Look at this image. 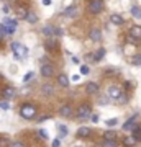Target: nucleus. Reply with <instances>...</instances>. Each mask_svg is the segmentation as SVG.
Wrapping results in <instances>:
<instances>
[{
	"label": "nucleus",
	"instance_id": "1",
	"mask_svg": "<svg viewBox=\"0 0 141 147\" xmlns=\"http://www.w3.org/2000/svg\"><path fill=\"white\" fill-rule=\"evenodd\" d=\"M38 110H36V106L35 105H23L20 108V115L21 118H25V119H33L35 116H36Z\"/></svg>",
	"mask_w": 141,
	"mask_h": 147
},
{
	"label": "nucleus",
	"instance_id": "2",
	"mask_svg": "<svg viewBox=\"0 0 141 147\" xmlns=\"http://www.w3.org/2000/svg\"><path fill=\"white\" fill-rule=\"evenodd\" d=\"M77 119H87L89 116H92V110H90V105H87V103H84V105L79 106V110H77Z\"/></svg>",
	"mask_w": 141,
	"mask_h": 147
},
{
	"label": "nucleus",
	"instance_id": "3",
	"mask_svg": "<svg viewBox=\"0 0 141 147\" xmlns=\"http://www.w3.org/2000/svg\"><path fill=\"white\" fill-rule=\"evenodd\" d=\"M104 10V2L102 0H90L89 2V11L92 15H99Z\"/></svg>",
	"mask_w": 141,
	"mask_h": 147
},
{
	"label": "nucleus",
	"instance_id": "4",
	"mask_svg": "<svg viewBox=\"0 0 141 147\" xmlns=\"http://www.w3.org/2000/svg\"><path fill=\"white\" fill-rule=\"evenodd\" d=\"M12 51L15 54V57H26V54H28L26 47L21 42H12Z\"/></svg>",
	"mask_w": 141,
	"mask_h": 147
},
{
	"label": "nucleus",
	"instance_id": "5",
	"mask_svg": "<svg viewBox=\"0 0 141 147\" xmlns=\"http://www.w3.org/2000/svg\"><path fill=\"white\" fill-rule=\"evenodd\" d=\"M2 26H3V30H5L7 34H13V33L16 31V26H18V25H16V21H15V20L5 18V20H3V25H2Z\"/></svg>",
	"mask_w": 141,
	"mask_h": 147
},
{
	"label": "nucleus",
	"instance_id": "6",
	"mask_svg": "<svg viewBox=\"0 0 141 147\" xmlns=\"http://www.w3.org/2000/svg\"><path fill=\"white\" fill-rule=\"evenodd\" d=\"M54 65L52 64H48V62H44V64H41V75L44 77V79H51L52 75H54Z\"/></svg>",
	"mask_w": 141,
	"mask_h": 147
},
{
	"label": "nucleus",
	"instance_id": "7",
	"mask_svg": "<svg viewBox=\"0 0 141 147\" xmlns=\"http://www.w3.org/2000/svg\"><path fill=\"white\" fill-rule=\"evenodd\" d=\"M58 47H59V44H58V41H56L54 38H48L46 41H44V49H46V51H49V53L58 51Z\"/></svg>",
	"mask_w": 141,
	"mask_h": 147
},
{
	"label": "nucleus",
	"instance_id": "8",
	"mask_svg": "<svg viewBox=\"0 0 141 147\" xmlns=\"http://www.w3.org/2000/svg\"><path fill=\"white\" fill-rule=\"evenodd\" d=\"M107 95H108L112 100H118L121 96V90L118 88V87H115V85H112V87H108V92H107Z\"/></svg>",
	"mask_w": 141,
	"mask_h": 147
},
{
	"label": "nucleus",
	"instance_id": "9",
	"mask_svg": "<svg viewBox=\"0 0 141 147\" xmlns=\"http://www.w3.org/2000/svg\"><path fill=\"white\" fill-rule=\"evenodd\" d=\"M85 92H87V95H97L100 92V85L95 82H89L85 85Z\"/></svg>",
	"mask_w": 141,
	"mask_h": 147
},
{
	"label": "nucleus",
	"instance_id": "10",
	"mask_svg": "<svg viewBox=\"0 0 141 147\" xmlns=\"http://www.w3.org/2000/svg\"><path fill=\"white\" fill-rule=\"evenodd\" d=\"M89 38H90V39H92L94 42H99V41H102V33H100L99 28H90Z\"/></svg>",
	"mask_w": 141,
	"mask_h": 147
},
{
	"label": "nucleus",
	"instance_id": "11",
	"mask_svg": "<svg viewBox=\"0 0 141 147\" xmlns=\"http://www.w3.org/2000/svg\"><path fill=\"white\" fill-rule=\"evenodd\" d=\"M136 127H138V124H136V116H133V118H130L123 124V131H135Z\"/></svg>",
	"mask_w": 141,
	"mask_h": 147
},
{
	"label": "nucleus",
	"instance_id": "12",
	"mask_svg": "<svg viewBox=\"0 0 141 147\" xmlns=\"http://www.w3.org/2000/svg\"><path fill=\"white\" fill-rule=\"evenodd\" d=\"M59 115L63 116V118H71V116H72V106L67 105V103L63 105L61 108H59Z\"/></svg>",
	"mask_w": 141,
	"mask_h": 147
},
{
	"label": "nucleus",
	"instance_id": "13",
	"mask_svg": "<svg viewBox=\"0 0 141 147\" xmlns=\"http://www.w3.org/2000/svg\"><path fill=\"white\" fill-rule=\"evenodd\" d=\"M15 93H16V90L13 88V87H10V85L2 90V96H3L5 100H8V98H13V96H15Z\"/></svg>",
	"mask_w": 141,
	"mask_h": 147
},
{
	"label": "nucleus",
	"instance_id": "14",
	"mask_svg": "<svg viewBox=\"0 0 141 147\" xmlns=\"http://www.w3.org/2000/svg\"><path fill=\"white\" fill-rule=\"evenodd\" d=\"M110 21H112L113 25H116V26H121V25L125 23V18L121 15H118V13H113V15H110Z\"/></svg>",
	"mask_w": 141,
	"mask_h": 147
},
{
	"label": "nucleus",
	"instance_id": "15",
	"mask_svg": "<svg viewBox=\"0 0 141 147\" xmlns=\"http://www.w3.org/2000/svg\"><path fill=\"white\" fill-rule=\"evenodd\" d=\"M90 134H92V131H90V127H87V126L79 127L77 132H76V136H77V137H89Z\"/></svg>",
	"mask_w": 141,
	"mask_h": 147
},
{
	"label": "nucleus",
	"instance_id": "16",
	"mask_svg": "<svg viewBox=\"0 0 141 147\" xmlns=\"http://www.w3.org/2000/svg\"><path fill=\"white\" fill-rule=\"evenodd\" d=\"M136 139H135V136H125L123 137V146L125 147H135L136 146Z\"/></svg>",
	"mask_w": 141,
	"mask_h": 147
},
{
	"label": "nucleus",
	"instance_id": "17",
	"mask_svg": "<svg viewBox=\"0 0 141 147\" xmlns=\"http://www.w3.org/2000/svg\"><path fill=\"white\" fill-rule=\"evenodd\" d=\"M130 36L135 38L136 41H140L141 39V26H133L130 30Z\"/></svg>",
	"mask_w": 141,
	"mask_h": 147
},
{
	"label": "nucleus",
	"instance_id": "18",
	"mask_svg": "<svg viewBox=\"0 0 141 147\" xmlns=\"http://www.w3.org/2000/svg\"><path fill=\"white\" fill-rule=\"evenodd\" d=\"M43 34L51 38L52 34H56V26H52V25H46V26L43 28Z\"/></svg>",
	"mask_w": 141,
	"mask_h": 147
},
{
	"label": "nucleus",
	"instance_id": "19",
	"mask_svg": "<svg viewBox=\"0 0 141 147\" xmlns=\"http://www.w3.org/2000/svg\"><path fill=\"white\" fill-rule=\"evenodd\" d=\"M58 84L61 87H69V77L66 74H59L58 75Z\"/></svg>",
	"mask_w": 141,
	"mask_h": 147
},
{
	"label": "nucleus",
	"instance_id": "20",
	"mask_svg": "<svg viewBox=\"0 0 141 147\" xmlns=\"http://www.w3.org/2000/svg\"><path fill=\"white\" fill-rule=\"evenodd\" d=\"M28 23H31V25H35V23H38V15L35 13V11H28V15H26L25 18Z\"/></svg>",
	"mask_w": 141,
	"mask_h": 147
},
{
	"label": "nucleus",
	"instance_id": "21",
	"mask_svg": "<svg viewBox=\"0 0 141 147\" xmlns=\"http://www.w3.org/2000/svg\"><path fill=\"white\" fill-rule=\"evenodd\" d=\"M104 56H105V49H104V47H100L99 51L94 54V61H95V62H99V61L104 59Z\"/></svg>",
	"mask_w": 141,
	"mask_h": 147
},
{
	"label": "nucleus",
	"instance_id": "22",
	"mask_svg": "<svg viewBox=\"0 0 141 147\" xmlns=\"http://www.w3.org/2000/svg\"><path fill=\"white\" fill-rule=\"evenodd\" d=\"M104 137H105V141H116V132L107 131V132L104 134Z\"/></svg>",
	"mask_w": 141,
	"mask_h": 147
},
{
	"label": "nucleus",
	"instance_id": "23",
	"mask_svg": "<svg viewBox=\"0 0 141 147\" xmlns=\"http://www.w3.org/2000/svg\"><path fill=\"white\" fill-rule=\"evenodd\" d=\"M12 142L7 136H0V147H10Z\"/></svg>",
	"mask_w": 141,
	"mask_h": 147
},
{
	"label": "nucleus",
	"instance_id": "24",
	"mask_svg": "<svg viewBox=\"0 0 141 147\" xmlns=\"http://www.w3.org/2000/svg\"><path fill=\"white\" fill-rule=\"evenodd\" d=\"M16 15L20 16V18H26L28 10H26V8H23V7H18V8H16Z\"/></svg>",
	"mask_w": 141,
	"mask_h": 147
},
{
	"label": "nucleus",
	"instance_id": "25",
	"mask_svg": "<svg viewBox=\"0 0 141 147\" xmlns=\"http://www.w3.org/2000/svg\"><path fill=\"white\" fill-rule=\"evenodd\" d=\"M131 15L135 16V18H141V8L140 7H133L131 8Z\"/></svg>",
	"mask_w": 141,
	"mask_h": 147
},
{
	"label": "nucleus",
	"instance_id": "26",
	"mask_svg": "<svg viewBox=\"0 0 141 147\" xmlns=\"http://www.w3.org/2000/svg\"><path fill=\"white\" fill-rule=\"evenodd\" d=\"M131 64L133 65H141V54H136L131 57Z\"/></svg>",
	"mask_w": 141,
	"mask_h": 147
},
{
	"label": "nucleus",
	"instance_id": "27",
	"mask_svg": "<svg viewBox=\"0 0 141 147\" xmlns=\"http://www.w3.org/2000/svg\"><path fill=\"white\" fill-rule=\"evenodd\" d=\"M105 124H107L108 127H113V126H116V124H118V119H116V118H112V119H107V121H105Z\"/></svg>",
	"mask_w": 141,
	"mask_h": 147
},
{
	"label": "nucleus",
	"instance_id": "28",
	"mask_svg": "<svg viewBox=\"0 0 141 147\" xmlns=\"http://www.w3.org/2000/svg\"><path fill=\"white\" fill-rule=\"evenodd\" d=\"M133 136H135L136 141H141V126H138L135 131H133Z\"/></svg>",
	"mask_w": 141,
	"mask_h": 147
},
{
	"label": "nucleus",
	"instance_id": "29",
	"mask_svg": "<svg viewBox=\"0 0 141 147\" xmlns=\"http://www.w3.org/2000/svg\"><path fill=\"white\" fill-rule=\"evenodd\" d=\"M110 100H112V98H110L108 95H107V96H100L99 98V105H107V103H110Z\"/></svg>",
	"mask_w": 141,
	"mask_h": 147
},
{
	"label": "nucleus",
	"instance_id": "30",
	"mask_svg": "<svg viewBox=\"0 0 141 147\" xmlns=\"http://www.w3.org/2000/svg\"><path fill=\"white\" fill-rule=\"evenodd\" d=\"M43 93L46 95V96H51V95H52V88L49 87V85H44V87H43Z\"/></svg>",
	"mask_w": 141,
	"mask_h": 147
},
{
	"label": "nucleus",
	"instance_id": "31",
	"mask_svg": "<svg viewBox=\"0 0 141 147\" xmlns=\"http://www.w3.org/2000/svg\"><path fill=\"white\" fill-rule=\"evenodd\" d=\"M118 144H116V141H104V144H102V147H116Z\"/></svg>",
	"mask_w": 141,
	"mask_h": 147
},
{
	"label": "nucleus",
	"instance_id": "32",
	"mask_svg": "<svg viewBox=\"0 0 141 147\" xmlns=\"http://www.w3.org/2000/svg\"><path fill=\"white\" fill-rule=\"evenodd\" d=\"M0 108H2V110H8V108H10V103L7 100H0Z\"/></svg>",
	"mask_w": 141,
	"mask_h": 147
},
{
	"label": "nucleus",
	"instance_id": "33",
	"mask_svg": "<svg viewBox=\"0 0 141 147\" xmlns=\"http://www.w3.org/2000/svg\"><path fill=\"white\" fill-rule=\"evenodd\" d=\"M79 72H80V75H87V74L90 72V69L87 67V65H80V70H79Z\"/></svg>",
	"mask_w": 141,
	"mask_h": 147
},
{
	"label": "nucleus",
	"instance_id": "34",
	"mask_svg": "<svg viewBox=\"0 0 141 147\" xmlns=\"http://www.w3.org/2000/svg\"><path fill=\"white\" fill-rule=\"evenodd\" d=\"M74 13H76V7H69L67 10L64 11V15H66V16H69V15H74Z\"/></svg>",
	"mask_w": 141,
	"mask_h": 147
},
{
	"label": "nucleus",
	"instance_id": "35",
	"mask_svg": "<svg viewBox=\"0 0 141 147\" xmlns=\"http://www.w3.org/2000/svg\"><path fill=\"white\" fill-rule=\"evenodd\" d=\"M38 134H40V137H41V139H44V141L48 139V131H44V129H40V131H38Z\"/></svg>",
	"mask_w": 141,
	"mask_h": 147
},
{
	"label": "nucleus",
	"instance_id": "36",
	"mask_svg": "<svg viewBox=\"0 0 141 147\" xmlns=\"http://www.w3.org/2000/svg\"><path fill=\"white\" fill-rule=\"evenodd\" d=\"M59 131H61V137L67 136V129H66V126H59Z\"/></svg>",
	"mask_w": 141,
	"mask_h": 147
},
{
	"label": "nucleus",
	"instance_id": "37",
	"mask_svg": "<svg viewBox=\"0 0 141 147\" xmlns=\"http://www.w3.org/2000/svg\"><path fill=\"white\" fill-rule=\"evenodd\" d=\"M116 101H118V103H126V101H128V98H126V95H125V93H121V96H120V98H118Z\"/></svg>",
	"mask_w": 141,
	"mask_h": 147
},
{
	"label": "nucleus",
	"instance_id": "38",
	"mask_svg": "<svg viewBox=\"0 0 141 147\" xmlns=\"http://www.w3.org/2000/svg\"><path fill=\"white\" fill-rule=\"evenodd\" d=\"M46 119H51V115H46V116H40V118H38V123H43V121H46Z\"/></svg>",
	"mask_w": 141,
	"mask_h": 147
},
{
	"label": "nucleus",
	"instance_id": "39",
	"mask_svg": "<svg viewBox=\"0 0 141 147\" xmlns=\"http://www.w3.org/2000/svg\"><path fill=\"white\" fill-rule=\"evenodd\" d=\"M5 30H3V26H0V41H3V39H5Z\"/></svg>",
	"mask_w": 141,
	"mask_h": 147
},
{
	"label": "nucleus",
	"instance_id": "40",
	"mask_svg": "<svg viewBox=\"0 0 141 147\" xmlns=\"http://www.w3.org/2000/svg\"><path fill=\"white\" fill-rule=\"evenodd\" d=\"M30 79H33V72H28V74H26V75H25V79H23V82H28Z\"/></svg>",
	"mask_w": 141,
	"mask_h": 147
},
{
	"label": "nucleus",
	"instance_id": "41",
	"mask_svg": "<svg viewBox=\"0 0 141 147\" xmlns=\"http://www.w3.org/2000/svg\"><path fill=\"white\" fill-rule=\"evenodd\" d=\"M61 146V141H59V139H54V141H52V147H59Z\"/></svg>",
	"mask_w": 141,
	"mask_h": 147
},
{
	"label": "nucleus",
	"instance_id": "42",
	"mask_svg": "<svg viewBox=\"0 0 141 147\" xmlns=\"http://www.w3.org/2000/svg\"><path fill=\"white\" fill-rule=\"evenodd\" d=\"M10 147H25V146H23L21 142H12V146H10Z\"/></svg>",
	"mask_w": 141,
	"mask_h": 147
},
{
	"label": "nucleus",
	"instance_id": "43",
	"mask_svg": "<svg viewBox=\"0 0 141 147\" xmlns=\"http://www.w3.org/2000/svg\"><path fill=\"white\" fill-rule=\"evenodd\" d=\"M85 61H94V54H85Z\"/></svg>",
	"mask_w": 141,
	"mask_h": 147
},
{
	"label": "nucleus",
	"instance_id": "44",
	"mask_svg": "<svg viewBox=\"0 0 141 147\" xmlns=\"http://www.w3.org/2000/svg\"><path fill=\"white\" fill-rule=\"evenodd\" d=\"M115 69H107V75H115Z\"/></svg>",
	"mask_w": 141,
	"mask_h": 147
},
{
	"label": "nucleus",
	"instance_id": "45",
	"mask_svg": "<svg viewBox=\"0 0 141 147\" xmlns=\"http://www.w3.org/2000/svg\"><path fill=\"white\" fill-rule=\"evenodd\" d=\"M2 11H3V13H8V11H10V7H8V5H3V7H2Z\"/></svg>",
	"mask_w": 141,
	"mask_h": 147
},
{
	"label": "nucleus",
	"instance_id": "46",
	"mask_svg": "<svg viewBox=\"0 0 141 147\" xmlns=\"http://www.w3.org/2000/svg\"><path fill=\"white\" fill-rule=\"evenodd\" d=\"M90 118H92V121H94V123H99V115H92Z\"/></svg>",
	"mask_w": 141,
	"mask_h": 147
},
{
	"label": "nucleus",
	"instance_id": "47",
	"mask_svg": "<svg viewBox=\"0 0 141 147\" xmlns=\"http://www.w3.org/2000/svg\"><path fill=\"white\" fill-rule=\"evenodd\" d=\"M125 88H126V90L131 88V82H125Z\"/></svg>",
	"mask_w": 141,
	"mask_h": 147
},
{
	"label": "nucleus",
	"instance_id": "48",
	"mask_svg": "<svg viewBox=\"0 0 141 147\" xmlns=\"http://www.w3.org/2000/svg\"><path fill=\"white\" fill-rule=\"evenodd\" d=\"M43 5H51V0H43Z\"/></svg>",
	"mask_w": 141,
	"mask_h": 147
},
{
	"label": "nucleus",
	"instance_id": "49",
	"mask_svg": "<svg viewBox=\"0 0 141 147\" xmlns=\"http://www.w3.org/2000/svg\"><path fill=\"white\" fill-rule=\"evenodd\" d=\"M77 147H80V146H77Z\"/></svg>",
	"mask_w": 141,
	"mask_h": 147
}]
</instances>
